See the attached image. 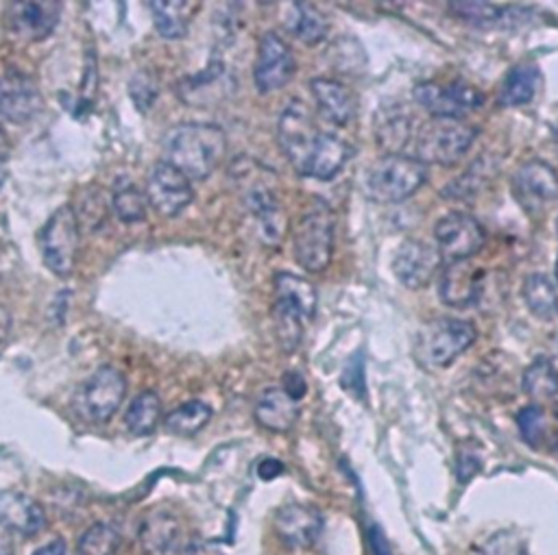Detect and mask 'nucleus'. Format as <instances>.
I'll use <instances>...</instances> for the list:
<instances>
[{
  "label": "nucleus",
  "instance_id": "obj_1",
  "mask_svg": "<svg viewBox=\"0 0 558 555\" xmlns=\"http://www.w3.org/2000/svg\"><path fill=\"white\" fill-rule=\"evenodd\" d=\"M277 144L297 175L317 181H332L352 155L350 144L324 131L302 101H293L279 116Z\"/></svg>",
  "mask_w": 558,
  "mask_h": 555
},
{
  "label": "nucleus",
  "instance_id": "obj_2",
  "mask_svg": "<svg viewBox=\"0 0 558 555\" xmlns=\"http://www.w3.org/2000/svg\"><path fill=\"white\" fill-rule=\"evenodd\" d=\"M164 153V162L175 166L190 181H203L223 164L227 135L216 125L183 122L166 133Z\"/></svg>",
  "mask_w": 558,
  "mask_h": 555
},
{
  "label": "nucleus",
  "instance_id": "obj_3",
  "mask_svg": "<svg viewBox=\"0 0 558 555\" xmlns=\"http://www.w3.org/2000/svg\"><path fill=\"white\" fill-rule=\"evenodd\" d=\"M319 295L313 282L293 272H277L272 280V323L284 353H295L304 338V327L315 319Z\"/></svg>",
  "mask_w": 558,
  "mask_h": 555
},
{
  "label": "nucleus",
  "instance_id": "obj_4",
  "mask_svg": "<svg viewBox=\"0 0 558 555\" xmlns=\"http://www.w3.org/2000/svg\"><path fill=\"white\" fill-rule=\"evenodd\" d=\"M272 170L262 168L255 162L240 159L231 168V177L236 179L244 205L251 211V216L257 220V231L264 244L277 246L284 237L287 231V218L282 211V205L277 201V192L270 185Z\"/></svg>",
  "mask_w": 558,
  "mask_h": 555
},
{
  "label": "nucleus",
  "instance_id": "obj_5",
  "mask_svg": "<svg viewBox=\"0 0 558 555\" xmlns=\"http://www.w3.org/2000/svg\"><path fill=\"white\" fill-rule=\"evenodd\" d=\"M428 179V166L413 155H384L367 166L363 192L369 201L393 205L410 198Z\"/></svg>",
  "mask_w": 558,
  "mask_h": 555
},
{
  "label": "nucleus",
  "instance_id": "obj_6",
  "mask_svg": "<svg viewBox=\"0 0 558 555\" xmlns=\"http://www.w3.org/2000/svg\"><path fill=\"white\" fill-rule=\"evenodd\" d=\"M478 129L458 118H432L415 133V159L423 166H454L473 146Z\"/></svg>",
  "mask_w": 558,
  "mask_h": 555
},
{
  "label": "nucleus",
  "instance_id": "obj_7",
  "mask_svg": "<svg viewBox=\"0 0 558 555\" xmlns=\"http://www.w3.org/2000/svg\"><path fill=\"white\" fill-rule=\"evenodd\" d=\"M337 235V214L324 201L308 207L293 229V250L297 263L308 272H324L332 263Z\"/></svg>",
  "mask_w": 558,
  "mask_h": 555
},
{
  "label": "nucleus",
  "instance_id": "obj_8",
  "mask_svg": "<svg viewBox=\"0 0 558 555\" xmlns=\"http://www.w3.org/2000/svg\"><path fill=\"white\" fill-rule=\"evenodd\" d=\"M478 338L473 323L462 319H434L415 338V360L426 369H447Z\"/></svg>",
  "mask_w": 558,
  "mask_h": 555
},
{
  "label": "nucleus",
  "instance_id": "obj_9",
  "mask_svg": "<svg viewBox=\"0 0 558 555\" xmlns=\"http://www.w3.org/2000/svg\"><path fill=\"white\" fill-rule=\"evenodd\" d=\"M79 218L71 205H62L45 224L40 233V248L45 263L58 276H71L79 255Z\"/></svg>",
  "mask_w": 558,
  "mask_h": 555
},
{
  "label": "nucleus",
  "instance_id": "obj_10",
  "mask_svg": "<svg viewBox=\"0 0 558 555\" xmlns=\"http://www.w3.org/2000/svg\"><path fill=\"white\" fill-rule=\"evenodd\" d=\"M127 395V379L114 366H101L94 371L77 395V412L94 425L107 423L121 408Z\"/></svg>",
  "mask_w": 558,
  "mask_h": 555
},
{
  "label": "nucleus",
  "instance_id": "obj_11",
  "mask_svg": "<svg viewBox=\"0 0 558 555\" xmlns=\"http://www.w3.org/2000/svg\"><path fill=\"white\" fill-rule=\"evenodd\" d=\"M510 192L525 214L538 216L558 198V172L547 162L530 159L512 175Z\"/></svg>",
  "mask_w": 558,
  "mask_h": 555
},
{
  "label": "nucleus",
  "instance_id": "obj_12",
  "mask_svg": "<svg viewBox=\"0 0 558 555\" xmlns=\"http://www.w3.org/2000/svg\"><path fill=\"white\" fill-rule=\"evenodd\" d=\"M415 101L432 118H458L462 120L484 103L482 92L465 81L452 83H419L415 88Z\"/></svg>",
  "mask_w": 558,
  "mask_h": 555
},
{
  "label": "nucleus",
  "instance_id": "obj_13",
  "mask_svg": "<svg viewBox=\"0 0 558 555\" xmlns=\"http://www.w3.org/2000/svg\"><path fill=\"white\" fill-rule=\"evenodd\" d=\"M297 62L291 47L284 42L282 36L266 31L257 44V57L253 66V81L257 92L270 94L289 86L295 77Z\"/></svg>",
  "mask_w": 558,
  "mask_h": 555
},
{
  "label": "nucleus",
  "instance_id": "obj_14",
  "mask_svg": "<svg viewBox=\"0 0 558 555\" xmlns=\"http://www.w3.org/2000/svg\"><path fill=\"white\" fill-rule=\"evenodd\" d=\"M434 237H436V248L447 263L458 259H471L484 246L486 231L480 224V220H475L473 216L462 211H452L436 222Z\"/></svg>",
  "mask_w": 558,
  "mask_h": 555
},
{
  "label": "nucleus",
  "instance_id": "obj_15",
  "mask_svg": "<svg viewBox=\"0 0 558 555\" xmlns=\"http://www.w3.org/2000/svg\"><path fill=\"white\" fill-rule=\"evenodd\" d=\"M147 201L160 216L175 218L194 201L192 181L168 162H157L147 181Z\"/></svg>",
  "mask_w": 558,
  "mask_h": 555
},
{
  "label": "nucleus",
  "instance_id": "obj_16",
  "mask_svg": "<svg viewBox=\"0 0 558 555\" xmlns=\"http://www.w3.org/2000/svg\"><path fill=\"white\" fill-rule=\"evenodd\" d=\"M443 257L436 244L423 240H406L393 253V272L408 291L426 288L436 274Z\"/></svg>",
  "mask_w": 558,
  "mask_h": 555
},
{
  "label": "nucleus",
  "instance_id": "obj_17",
  "mask_svg": "<svg viewBox=\"0 0 558 555\" xmlns=\"http://www.w3.org/2000/svg\"><path fill=\"white\" fill-rule=\"evenodd\" d=\"M42 107L45 99L36 79L18 70L0 75V120L25 125L34 120Z\"/></svg>",
  "mask_w": 558,
  "mask_h": 555
},
{
  "label": "nucleus",
  "instance_id": "obj_18",
  "mask_svg": "<svg viewBox=\"0 0 558 555\" xmlns=\"http://www.w3.org/2000/svg\"><path fill=\"white\" fill-rule=\"evenodd\" d=\"M275 531L291 548H310L324 533V514L306 503H287L275 514Z\"/></svg>",
  "mask_w": 558,
  "mask_h": 555
},
{
  "label": "nucleus",
  "instance_id": "obj_19",
  "mask_svg": "<svg viewBox=\"0 0 558 555\" xmlns=\"http://www.w3.org/2000/svg\"><path fill=\"white\" fill-rule=\"evenodd\" d=\"M0 527L8 533L31 538L45 531L47 512L27 492L3 490L0 492Z\"/></svg>",
  "mask_w": 558,
  "mask_h": 555
},
{
  "label": "nucleus",
  "instance_id": "obj_20",
  "mask_svg": "<svg viewBox=\"0 0 558 555\" xmlns=\"http://www.w3.org/2000/svg\"><path fill=\"white\" fill-rule=\"evenodd\" d=\"M482 270L471 259L447 261L439 282L441 301L449 308H469L480 299Z\"/></svg>",
  "mask_w": 558,
  "mask_h": 555
},
{
  "label": "nucleus",
  "instance_id": "obj_21",
  "mask_svg": "<svg viewBox=\"0 0 558 555\" xmlns=\"http://www.w3.org/2000/svg\"><path fill=\"white\" fill-rule=\"evenodd\" d=\"M62 18V3H14L10 5V29L14 36L29 40V42H42L47 40L60 25Z\"/></svg>",
  "mask_w": 558,
  "mask_h": 555
},
{
  "label": "nucleus",
  "instance_id": "obj_22",
  "mask_svg": "<svg viewBox=\"0 0 558 555\" xmlns=\"http://www.w3.org/2000/svg\"><path fill=\"white\" fill-rule=\"evenodd\" d=\"M231 90V79L223 64H210L203 73L186 77L177 86V94L186 105L210 107L218 105Z\"/></svg>",
  "mask_w": 558,
  "mask_h": 555
},
{
  "label": "nucleus",
  "instance_id": "obj_23",
  "mask_svg": "<svg viewBox=\"0 0 558 555\" xmlns=\"http://www.w3.org/2000/svg\"><path fill=\"white\" fill-rule=\"evenodd\" d=\"M373 133L386 155H406L415 142V116L402 105H384L373 116Z\"/></svg>",
  "mask_w": 558,
  "mask_h": 555
},
{
  "label": "nucleus",
  "instance_id": "obj_24",
  "mask_svg": "<svg viewBox=\"0 0 558 555\" xmlns=\"http://www.w3.org/2000/svg\"><path fill=\"white\" fill-rule=\"evenodd\" d=\"M253 416L266 431L289 434L300 418V401H295L284 388H268L257 397Z\"/></svg>",
  "mask_w": 558,
  "mask_h": 555
},
{
  "label": "nucleus",
  "instance_id": "obj_25",
  "mask_svg": "<svg viewBox=\"0 0 558 555\" xmlns=\"http://www.w3.org/2000/svg\"><path fill=\"white\" fill-rule=\"evenodd\" d=\"M310 92L319 105V112L326 116V120L345 127L356 118L358 112V101L354 92L343 86L341 81L328 79V77H317L310 83Z\"/></svg>",
  "mask_w": 558,
  "mask_h": 555
},
{
  "label": "nucleus",
  "instance_id": "obj_26",
  "mask_svg": "<svg viewBox=\"0 0 558 555\" xmlns=\"http://www.w3.org/2000/svg\"><path fill=\"white\" fill-rule=\"evenodd\" d=\"M138 538L147 555H173L179 546L181 529L173 514L160 509L142 520Z\"/></svg>",
  "mask_w": 558,
  "mask_h": 555
},
{
  "label": "nucleus",
  "instance_id": "obj_27",
  "mask_svg": "<svg viewBox=\"0 0 558 555\" xmlns=\"http://www.w3.org/2000/svg\"><path fill=\"white\" fill-rule=\"evenodd\" d=\"M284 27L306 47L321 44L330 34V21L310 3H291L284 16Z\"/></svg>",
  "mask_w": 558,
  "mask_h": 555
},
{
  "label": "nucleus",
  "instance_id": "obj_28",
  "mask_svg": "<svg viewBox=\"0 0 558 555\" xmlns=\"http://www.w3.org/2000/svg\"><path fill=\"white\" fill-rule=\"evenodd\" d=\"M541 88V70L534 64H519L510 68L502 81L497 103L502 107H521L534 101Z\"/></svg>",
  "mask_w": 558,
  "mask_h": 555
},
{
  "label": "nucleus",
  "instance_id": "obj_29",
  "mask_svg": "<svg viewBox=\"0 0 558 555\" xmlns=\"http://www.w3.org/2000/svg\"><path fill=\"white\" fill-rule=\"evenodd\" d=\"M528 310L541 321H554L558 317V295L549 276L543 272H532L525 276L521 288Z\"/></svg>",
  "mask_w": 558,
  "mask_h": 555
},
{
  "label": "nucleus",
  "instance_id": "obj_30",
  "mask_svg": "<svg viewBox=\"0 0 558 555\" xmlns=\"http://www.w3.org/2000/svg\"><path fill=\"white\" fill-rule=\"evenodd\" d=\"M155 29L166 40H181L188 36L192 14L199 5L192 3H151Z\"/></svg>",
  "mask_w": 558,
  "mask_h": 555
},
{
  "label": "nucleus",
  "instance_id": "obj_31",
  "mask_svg": "<svg viewBox=\"0 0 558 555\" xmlns=\"http://www.w3.org/2000/svg\"><path fill=\"white\" fill-rule=\"evenodd\" d=\"M162 421V401L153 390L140 392L125 412V427L134 436H151Z\"/></svg>",
  "mask_w": 558,
  "mask_h": 555
},
{
  "label": "nucleus",
  "instance_id": "obj_32",
  "mask_svg": "<svg viewBox=\"0 0 558 555\" xmlns=\"http://www.w3.org/2000/svg\"><path fill=\"white\" fill-rule=\"evenodd\" d=\"M521 390L534 401H547L558 397V371L547 358L534 360L521 377Z\"/></svg>",
  "mask_w": 558,
  "mask_h": 555
},
{
  "label": "nucleus",
  "instance_id": "obj_33",
  "mask_svg": "<svg viewBox=\"0 0 558 555\" xmlns=\"http://www.w3.org/2000/svg\"><path fill=\"white\" fill-rule=\"evenodd\" d=\"M212 421V408L203 401H188L164 416V427L175 436H194Z\"/></svg>",
  "mask_w": 558,
  "mask_h": 555
},
{
  "label": "nucleus",
  "instance_id": "obj_34",
  "mask_svg": "<svg viewBox=\"0 0 558 555\" xmlns=\"http://www.w3.org/2000/svg\"><path fill=\"white\" fill-rule=\"evenodd\" d=\"M121 546L123 535L112 522H94L81 533L77 555H118Z\"/></svg>",
  "mask_w": 558,
  "mask_h": 555
},
{
  "label": "nucleus",
  "instance_id": "obj_35",
  "mask_svg": "<svg viewBox=\"0 0 558 555\" xmlns=\"http://www.w3.org/2000/svg\"><path fill=\"white\" fill-rule=\"evenodd\" d=\"M112 209L116 211V216L123 222L136 224V222H142L147 218L149 201H147V194L140 188H136L134 183H125V185H118L114 190Z\"/></svg>",
  "mask_w": 558,
  "mask_h": 555
},
{
  "label": "nucleus",
  "instance_id": "obj_36",
  "mask_svg": "<svg viewBox=\"0 0 558 555\" xmlns=\"http://www.w3.org/2000/svg\"><path fill=\"white\" fill-rule=\"evenodd\" d=\"M447 8H449V12H452L456 18H460V21H465V23H471V25H475V27H486V25L497 23V21L504 16V12L508 10V8H504V5L469 3V0H462V3H449Z\"/></svg>",
  "mask_w": 558,
  "mask_h": 555
},
{
  "label": "nucleus",
  "instance_id": "obj_37",
  "mask_svg": "<svg viewBox=\"0 0 558 555\" xmlns=\"http://www.w3.org/2000/svg\"><path fill=\"white\" fill-rule=\"evenodd\" d=\"M517 427L525 444L538 447L545 438V412L538 405H525L517 414Z\"/></svg>",
  "mask_w": 558,
  "mask_h": 555
},
{
  "label": "nucleus",
  "instance_id": "obj_38",
  "mask_svg": "<svg viewBox=\"0 0 558 555\" xmlns=\"http://www.w3.org/2000/svg\"><path fill=\"white\" fill-rule=\"evenodd\" d=\"M478 555H528V546H525V540L519 533H515L510 529H504V531L493 533L480 546Z\"/></svg>",
  "mask_w": 558,
  "mask_h": 555
},
{
  "label": "nucleus",
  "instance_id": "obj_39",
  "mask_svg": "<svg viewBox=\"0 0 558 555\" xmlns=\"http://www.w3.org/2000/svg\"><path fill=\"white\" fill-rule=\"evenodd\" d=\"M456 473H458V481L467 483L471 481L480 468H482V457H480V447L475 442H465L458 451V464H456Z\"/></svg>",
  "mask_w": 558,
  "mask_h": 555
},
{
  "label": "nucleus",
  "instance_id": "obj_40",
  "mask_svg": "<svg viewBox=\"0 0 558 555\" xmlns=\"http://www.w3.org/2000/svg\"><path fill=\"white\" fill-rule=\"evenodd\" d=\"M134 81H136L138 86H142V88H140V94H134L136 105H138L140 109H149V107L153 105L155 96H157V86H155V81H153L151 77H147V75H138Z\"/></svg>",
  "mask_w": 558,
  "mask_h": 555
},
{
  "label": "nucleus",
  "instance_id": "obj_41",
  "mask_svg": "<svg viewBox=\"0 0 558 555\" xmlns=\"http://www.w3.org/2000/svg\"><path fill=\"white\" fill-rule=\"evenodd\" d=\"M284 390H287L295 401H300V399L306 395L308 386H306V379H304L300 373H287V375H284Z\"/></svg>",
  "mask_w": 558,
  "mask_h": 555
},
{
  "label": "nucleus",
  "instance_id": "obj_42",
  "mask_svg": "<svg viewBox=\"0 0 558 555\" xmlns=\"http://www.w3.org/2000/svg\"><path fill=\"white\" fill-rule=\"evenodd\" d=\"M34 555H71V548L62 538H58V540L45 544L42 548H38Z\"/></svg>",
  "mask_w": 558,
  "mask_h": 555
},
{
  "label": "nucleus",
  "instance_id": "obj_43",
  "mask_svg": "<svg viewBox=\"0 0 558 555\" xmlns=\"http://www.w3.org/2000/svg\"><path fill=\"white\" fill-rule=\"evenodd\" d=\"M282 470H284V468H282V464H279L277 460H264V462L259 464V468H257V475H259L262 479H272V477H277Z\"/></svg>",
  "mask_w": 558,
  "mask_h": 555
},
{
  "label": "nucleus",
  "instance_id": "obj_44",
  "mask_svg": "<svg viewBox=\"0 0 558 555\" xmlns=\"http://www.w3.org/2000/svg\"><path fill=\"white\" fill-rule=\"evenodd\" d=\"M10 153H12V144H10V138L8 133L0 129V172H3V166L8 164L10 159Z\"/></svg>",
  "mask_w": 558,
  "mask_h": 555
},
{
  "label": "nucleus",
  "instance_id": "obj_45",
  "mask_svg": "<svg viewBox=\"0 0 558 555\" xmlns=\"http://www.w3.org/2000/svg\"><path fill=\"white\" fill-rule=\"evenodd\" d=\"M0 555H14V542L3 527H0Z\"/></svg>",
  "mask_w": 558,
  "mask_h": 555
},
{
  "label": "nucleus",
  "instance_id": "obj_46",
  "mask_svg": "<svg viewBox=\"0 0 558 555\" xmlns=\"http://www.w3.org/2000/svg\"><path fill=\"white\" fill-rule=\"evenodd\" d=\"M373 546H376V555H391L389 542L384 540V535H380V531H373Z\"/></svg>",
  "mask_w": 558,
  "mask_h": 555
},
{
  "label": "nucleus",
  "instance_id": "obj_47",
  "mask_svg": "<svg viewBox=\"0 0 558 555\" xmlns=\"http://www.w3.org/2000/svg\"><path fill=\"white\" fill-rule=\"evenodd\" d=\"M190 555H223L214 544H199Z\"/></svg>",
  "mask_w": 558,
  "mask_h": 555
},
{
  "label": "nucleus",
  "instance_id": "obj_48",
  "mask_svg": "<svg viewBox=\"0 0 558 555\" xmlns=\"http://www.w3.org/2000/svg\"><path fill=\"white\" fill-rule=\"evenodd\" d=\"M554 276H556V282H558V259H556V263H554Z\"/></svg>",
  "mask_w": 558,
  "mask_h": 555
},
{
  "label": "nucleus",
  "instance_id": "obj_49",
  "mask_svg": "<svg viewBox=\"0 0 558 555\" xmlns=\"http://www.w3.org/2000/svg\"><path fill=\"white\" fill-rule=\"evenodd\" d=\"M554 414H556V418H558V403H556V408H554Z\"/></svg>",
  "mask_w": 558,
  "mask_h": 555
},
{
  "label": "nucleus",
  "instance_id": "obj_50",
  "mask_svg": "<svg viewBox=\"0 0 558 555\" xmlns=\"http://www.w3.org/2000/svg\"><path fill=\"white\" fill-rule=\"evenodd\" d=\"M0 183H3V172H0Z\"/></svg>",
  "mask_w": 558,
  "mask_h": 555
},
{
  "label": "nucleus",
  "instance_id": "obj_51",
  "mask_svg": "<svg viewBox=\"0 0 558 555\" xmlns=\"http://www.w3.org/2000/svg\"><path fill=\"white\" fill-rule=\"evenodd\" d=\"M556 231H558V220H556Z\"/></svg>",
  "mask_w": 558,
  "mask_h": 555
}]
</instances>
